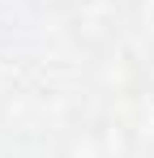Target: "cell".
<instances>
[{
  "label": "cell",
  "mask_w": 154,
  "mask_h": 158,
  "mask_svg": "<svg viewBox=\"0 0 154 158\" xmlns=\"http://www.w3.org/2000/svg\"><path fill=\"white\" fill-rule=\"evenodd\" d=\"M69 158H120V145H111L107 128H86L81 137H73Z\"/></svg>",
  "instance_id": "6da1fadb"
}]
</instances>
